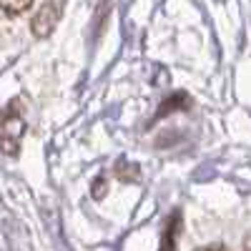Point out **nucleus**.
Masks as SVG:
<instances>
[{"mask_svg":"<svg viewBox=\"0 0 251 251\" xmlns=\"http://www.w3.org/2000/svg\"><path fill=\"white\" fill-rule=\"evenodd\" d=\"M55 23H58V5H53V3H46L43 8H40V10L33 15L30 30H33L38 38H46V35H50V33H53Z\"/></svg>","mask_w":251,"mask_h":251,"instance_id":"1","label":"nucleus"},{"mask_svg":"<svg viewBox=\"0 0 251 251\" xmlns=\"http://www.w3.org/2000/svg\"><path fill=\"white\" fill-rule=\"evenodd\" d=\"M23 133V121L20 118H5L0 123V146L5 153H15L18 151V138Z\"/></svg>","mask_w":251,"mask_h":251,"instance_id":"2","label":"nucleus"},{"mask_svg":"<svg viewBox=\"0 0 251 251\" xmlns=\"http://www.w3.org/2000/svg\"><path fill=\"white\" fill-rule=\"evenodd\" d=\"M33 5V0H0V10L5 15H18Z\"/></svg>","mask_w":251,"mask_h":251,"instance_id":"3","label":"nucleus"}]
</instances>
